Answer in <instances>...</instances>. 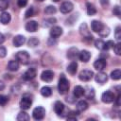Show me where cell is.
<instances>
[{
  "label": "cell",
  "instance_id": "cell-1",
  "mask_svg": "<svg viewBox=\"0 0 121 121\" xmlns=\"http://www.w3.org/2000/svg\"><path fill=\"white\" fill-rule=\"evenodd\" d=\"M69 88H70V83H69L68 79L65 78V76L63 74L60 75V79H59V83H58L59 93L60 95H64L69 91Z\"/></svg>",
  "mask_w": 121,
  "mask_h": 121
},
{
  "label": "cell",
  "instance_id": "cell-2",
  "mask_svg": "<svg viewBox=\"0 0 121 121\" xmlns=\"http://www.w3.org/2000/svg\"><path fill=\"white\" fill-rule=\"evenodd\" d=\"M31 104H32V98H31V95H29L28 94H26L23 95L21 101H20V107L26 111V110H28L30 107H31Z\"/></svg>",
  "mask_w": 121,
  "mask_h": 121
},
{
  "label": "cell",
  "instance_id": "cell-3",
  "mask_svg": "<svg viewBox=\"0 0 121 121\" xmlns=\"http://www.w3.org/2000/svg\"><path fill=\"white\" fill-rule=\"evenodd\" d=\"M16 60L20 63L26 65L29 62V54L26 51H19L16 54Z\"/></svg>",
  "mask_w": 121,
  "mask_h": 121
},
{
  "label": "cell",
  "instance_id": "cell-4",
  "mask_svg": "<svg viewBox=\"0 0 121 121\" xmlns=\"http://www.w3.org/2000/svg\"><path fill=\"white\" fill-rule=\"evenodd\" d=\"M45 115V109L43 107H36L32 112V116L35 120H42Z\"/></svg>",
  "mask_w": 121,
  "mask_h": 121
},
{
  "label": "cell",
  "instance_id": "cell-5",
  "mask_svg": "<svg viewBox=\"0 0 121 121\" xmlns=\"http://www.w3.org/2000/svg\"><path fill=\"white\" fill-rule=\"evenodd\" d=\"M93 76H94V72H93V71L85 69V70H82V71L79 73L78 78H79L81 81H85V82H86V81L91 80L92 78H93Z\"/></svg>",
  "mask_w": 121,
  "mask_h": 121
},
{
  "label": "cell",
  "instance_id": "cell-6",
  "mask_svg": "<svg viewBox=\"0 0 121 121\" xmlns=\"http://www.w3.org/2000/svg\"><path fill=\"white\" fill-rule=\"evenodd\" d=\"M101 100H102V102H104V103H112V102H113L114 100H115V95H114V94L112 93V92H111V91H106V92H104L103 94H102V95H101Z\"/></svg>",
  "mask_w": 121,
  "mask_h": 121
},
{
  "label": "cell",
  "instance_id": "cell-7",
  "mask_svg": "<svg viewBox=\"0 0 121 121\" xmlns=\"http://www.w3.org/2000/svg\"><path fill=\"white\" fill-rule=\"evenodd\" d=\"M73 9H74V5H73L70 1H65V2H63V3L60 5V12L63 13V14H66V13L71 12V11L73 10Z\"/></svg>",
  "mask_w": 121,
  "mask_h": 121
},
{
  "label": "cell",
  "instance_id": "cell-8",
  "mask_svg": "<svg viewBox=\"0 0 121 121\" xmlns=\"http://www.w3.org/2000/svg\"><path fill=\"white\" fill-rule=\"evenodd\" d=\"M54 78V73L51 70H44L41 74V79L45 82H50Z\"/></svg>",
  "mask_w": 121,
  "mask_h": 121
},
{
  "label": "cell",
  "instance_id": "cell-9",
  "mask_svg": "<svg viewBox=\"0 0 121 121\" xmlns=\"http://www.w3.org/2000/svg\"><path fill=\"white\" fill-rule=\"evenodd\" d=\"M104 26H105L100 21H97V20H94L91 23V28H92V30L94 32H96V33H99L104 28Z\"/></svg>",
  "mask_w": 121,
  "mask_h": 121
},
{
  "label": "cell",
  "instance_id": "cell-10",
  "mask_svg": "<svg viewBox=\"0 0 121 121\" xmlns=\"http://www.w3.org/2000/svg\"><path fill=\"white\" fill-rule=\"evenodd\" d=\"M37 75V72H36V69L34 68H29L27 69L24 74H23V78L25 80H31L33 79Z\"/></svg>",
  "mask_w": 121,
  "mask_h": 121
},
{
  "label": "cell",
  "instance_id": "cell-11",
  "mask_svg": "<svg viewBox=\"0 0 121 121\" xmlns=\"http://www.w3.org/2000/svg\"><path fill=\"white\" fill-rule=\"evenodd\" d=\"M61 34H62V28L60 26H55L51 27V29H50V36H51L52 39H57Z\"/></svg>",
  "mask_w": 121,
  "mask_h": 121
},
{
  "label": "cell",
  "instance_id": "cell-12",
  "mask_svg": "<svg viewBox=\"0 0 121 121\" xmlns=\"http://www.w3.org/2000/svg\"><path fill=\"white\" fill-rule=\"evenodd\" d=\"M106 65H107L106 60H105V59H102V58L97 59V60L94 62V67H95V69H96V70H98V71L103 70V69L106 67Z\"/></svg>",
  "mask_w": 121,
  "mask_h": 121
},
{
  "label": "cell",
  "instance_id": "cell-13",
  "mask_svg": "<svg viewBox=\"0 0 121 121\" xmlns=\"http://www.w3.org/2000/svg\"><path fill=\"white\" fill-rule=\"evenodd\" d=\"M39 25L36 21H29L26 24V30L28 32H35L38 30Z\"/></svg>",
  "mask_w": 121,
  "mask_h": 121
},
{
  "label": "cell",
  "instance_id": "cell-14",
  "mask_svg": "<svg viewBox=\"0 0 121 121\" xmlns=\"http://www.w3.org/2000/svg\"><path fill=\"white\" fill-rule=\"evenodd\" d=\"M95 79V81H96L97 83H99V84H104V83L108 80V76H107V74L104 73V72H99V73L96 74Z\"/></svg>",
  "mask_w": 121,
  "mask_h": 121
},
{
  "label": "cell",
  "instance_id": "cell-15",
  "mask_svg": "<svg viewBox=\"0 0 121 121\" xmlns=\"http://www.w3.org/2000/svg\"><path fill=\"white\" fill-rule=\"evenodd\" d=\"M26 43V38L23 35H17L13 38V44L15 47H20Z\"/></svg>",
  "mask_w": 121,
  "mask_h": 121
},
{
  "label": "cell",
  "instance_id": "cell-16",
  "mask_svg": "<svg viewBox=\"0 0 121 121\" xmlns=\"http://www.w3.org/2000/svg\"><path fill=\"white\" fill-rule=\"evenodd\" d=\"M78 59L82 62H87L91 59V53L87 50H82L78 53Z\"/></svg>",
  "mask_w": 121,
  "mask_h": 121
},
{
  "label": "cell",
  "instance_id": "cell-17",
  "mask_svg": "<svg viewBox=\"0 0 121 121\" xmlns=\"http://www.w3.org/2000/svg\"><path fill=\"white\" fill-rule=\"evenodd\" d=\"M11 20V16L9 12H6V11H3L1 14H0V22L3 24V25H7L10 22Z\"/></svg>",
  "mask_w": 121,
  "mask_h": 121
},
{
  "label": "cell",
  "instance_id": "cell-18",
  "mask_svg": "<svg viewBox=\"0 0 121 121\" xmlns=\"http://www.w3.org/2000/svg\"><path fill=\"white\" fill-rule=\"evenodd\" d=\"M54 111L58 115H60L64 111V105L60 101H56L54 105Z\"/></svg>",
  "mask_w": 121,
  "mask_h": 121
},
{
  "label": "cell",
  "instance_id": "cell-19",
  "mask_svg": "<svg viewBox=\"0 0 121 121\" xmlns=\"http://www.w3.org/2000/svg\"><path fill=\"white\" fill-rule=\"evenodd\" d=\"M78 48L77 47H71L69 50H68V52H67V57L70 59V60H74L77 57H78Z\"/></svg>",
  "mask_w": 121,
  "mask_h": 121
},
{
  "label": "cell",
  "instance_id": "cell-20",
  "mask_svg": "<svg viewBox=\"0 0 121 121\" xmlns=\"http://www.w3.org/2000/svg\"><path fill=\"white\" fill-rule=\"evenodd\" d=\"M77 70H78V63H77V61L73 60V61L67 66V72H68L69 74H71V75H75L76 72H77Z\"/></svg>",
  "mask_w": 121,
  "mask_h": 121
},
{
  "label": "cell",
  "instance_id": "cell-21",
  "mask_svg": "<svg viewBox=\"0 0 121 121\" xmlns=\"http://www.w3.org/2000/svg\"><path fill=\"white\" fill-rule=\"evenodd\" d=\"M86 8H87V14L89 16H93L96 13V9L95 7V5H93L92 3H86Z\"/></svg>",
  "mask_w": 121,
  "mask_h": 121
},
{
  "label": "cell",
  "instance_id": "cell-22",
  "mask_svg": "<svg viewBox=\"0 0 121 121\" xmlns=\"http://www.w3.org/2000/svg\"><path fill=\"white\" fill-rule=\"evenodd\" d=\"M8 69L12 72L17 71L19 69V61L18 60H10L8 64Z\"/></svg>",
  "mask_w": 121,
  "mask_h": 121
},
{
  "label": "cell",
  "instance_id": "cell-23",
  "mask_svg": "<svg viewBox=\"0 0 121 121\" xmlns=\"http://www.w3.org/2000/svg\"><path fill=\"white\" fill-rule=\"evenodd\" d=\"M84 94H85V90L81 86L78 85V86H76L74 88V95H75V97H81Z\"/></svg>",
  "mask_w": 121,
  "mask_h": 121
},
{
  "label": "cell",
  "instance_id": "cell-24",
  "mask_svg": "<svg viewBox=\"0 0 121 121\" xmlns=\"http://www.w3.org/2000/svg\"><path fill=\"white\" fill-rule=\"evenodd\" d=\"M76 108H77V110H78V112H83V111L87 110V108H88V103H87V101H85V100H80V101H78V102L77 103Z\"/></svg>",
  "mask_w": 121,
  "mask_h": 121
},
{
  "label": "cell",
  "instance_id": "cell-25",
  "mask_svg": "<svg viewBox=\"0 0 121 121\" xmlns=\"http://www.w3.org/2000/svg\"><path fill=\"white\" fill-rule=\"evenodd\" d=\"M79 32H80V34L83 36V38H84V37H88V36L91 35L90 32H89V30H88L87 25H86L85 23H83V24L80 25V26H79Z\"/></svg>",
  "mask_w": 121,
  "mask_h": 121
},
{
  "label": "cell",
  "instance_id": "cell-26",
  "mask_svg": "<svg viewBox=\"0 0 121 121\" xmlns=\"http://www.w3.org/2000/svg\"><path fill=\"white\" fill-rule=\"evenodd\" d=\"M41 95L44 97H49L51 95H52V90L50 87L48 86H43L42 89H41Z\"/></svg>",
  "mask_w": 121,
  "mask_h": 121
},
{
  "label": "cell",
  "instance_id": "cell-27",
  "mask_svg": "<svg viewBox=\"0 0 121 121\" xmlns=\"http://www.w3.org/2000/svg\"><path fill=\"white\" fill-rule=\"evenodd\" d=\"M16 119H17L18 121H28V120L30 119V117H29L28 113H26V112L22 111V112H20L18 113Z\"/></svg>",
  "mask_w": 121,
  "mask_h": 121
},
{
  "label": "cell",
  "instance_id": "cell-28",
  "mask_svg": "<svg viewBox=\"0 0 121 121\" xmlns=\"http://www.w3.org/2000/svg\"><path fill=\"white\" fill-rule=\"evenodd\" d=\"M111 78L114 80H118L121 78V70L120 69H115L113 71H112L111 73Z\"/></svg>",
  "mask_w": 121,
  "mask_h": 121
},
{
  "label": "cell",
  "instance_id": "cell-29",
  "mask_svg": "<svg viewBox=\"0 0 121 121\" xmlns=\"http://www.w3.org/2000/svg\"><path fill=\"white\" fill-rule=\"evenodd\" d=\"M39 43H40V41H39L36 37H31V38L28 40V42H27V45H28L29 47H35V46H37Z\"/></svg>",
  "mask_w": 121,
  "mask_h": 121
},
{
  "label": "cell",
  "instance_id": "cell-30",
  "mask_svg": "<svg viewBox=\"0 0 121 121\" xmlns=\"http://www.w3.org/2000/svg\"><path fill=\"white\" fill-rule=\"evenodd\" d=\"M55 23H56V19H55V18H48V19H45V20L43 21V26H45V27L51 26H53Z\"/></svg>",
  "mask_w": 121,
  "mask_h": 121
},
{
  "label": "cell",
  "instance_id": "cell-31",
  "mask_svg": "<svg viewBox=\"0 0 121 121\" xmlns=\"http://www.w3.org/2000/svg\"><path fill=\"white\" fill-rule=\"evenodd\" d=\"M56 11H57V9H56V8L54 6H48L44 9L45 14H54Z\"/></svg>",
  "mask_w": 121,
  "mask_h": 121
},
{
  "label": "cell",
  "instance_id": "cell-32",
  "mask_svg": "<svg viewBox=\"0 0 121 121\" xmlns=\"http://www.w3.org/2000/svg\"><path fill=\"white\" fill-rule=\"evenodd\" d=\"M9 8V1L8 0H0V10L4 11Z\"/></svg>",
  "mask_w": 121,
  "mask_h": 121
},
{
  "label": "cell",
  "instance_id": "cell-33",
  "mask_svg": "<svg viewBox=\"0 0 121 121\" xmlns=\"http://www.w3.org/2000/svg\"><path fill=\"white\" fill-rule=\"evenodd\" d=\"M104 43H105V42L102 41V40H96V41H95V47H96L97 49H100V50H103V48H104Z\"/></svg>",
  "mask_w": 121,
  "mask_h": 121
},
{
  "label": "cell",
  "instance_id": "cell-34",
  "mask_svg": "<svg viewBox=\"0 0 121 121\" xmlns=\"http://www.w3.org/2000/svg\"><path fill=\"white\" fill-rule=\"evenodd\" d=\"M9 102V96L5 95H0V106H5Z\"/></svg>",
  "mask_w": 121,
  "mask_h": 121
},
{
  "label": "cell",
  "instance_id": "cell-35",
  "mask_svg": "<svg viewBox=\"0 0 121 121\" xmlns=\"http://www.w3.org/2000/svg\"><path fill=\"white\" fill-rule=\"evenodd\" d=\"M112 48H113V51L116 55H121V43L119 42L116 44H114Z\"/></svg>",
  "mask_w": 121,
  "mask_h": 121
},
{
  "label": "cell",
  "instance_id": "cell-36",
  "mask_svg": "<svg viewBox=\"0 0 121 121\" xmlns=\"http://www.w3.org/2000/svg\"><path fill=\"white\" fill-rule=\"evenodd\" d=\"M33 15H34V9H33V7H30V8H28L26 9V11L25 13V17L26 18H29V17H31Z\"/></svg>",
  "mask_w": 121,
  "mask_h": 121
},
{
  "label": "cell",
  "instance_id": "cell-37",
  "mask_svg": "<svg viewBox=\"0 0 121 121\" xmlns=\"http://www.w3.org/2000/svg\"><path fill=\"white\" fill-rule=\"evenodd\" d=\"M109 33H110V28H109L108 26H104V28H103V29H102L98 34H99L101 37H106V36H108V35H109Z\"/></svg>",
  "mask_w": 121,
  "mask_h": 121
},
{
  "label": "cell",
  "instance_id": "cell-38",
  "mask_svg": "<svg viewBox=\"0 0 121 121\" xmlns=\"http://www.w3.org/2000/svg\"><path fill=\"white\" fill-rule=\"evenodd\" d=\"M113 45H114V43H113L112 41H108V42H106V43H104V48H103V50H109L110 48H112Z\"/></svg>",
  "mask_w": 121,
  "mask_h": 121
},
{
  "label": "cell",
  "instance_id": "cell-39",
  "mask_svg": "<svg viewBox=\"0 0 121 121\" xmlns=\"http://www.w3.org/2000/svg\"><path fill=\"white\" fill-rule=\"evenodd\" d=\"M114 36H115V39H116L118 42L121 40V27H120V26H117V27H116Z\"/></svg>",
  "mask_w": 121,
  "mask_h": 121
},
{
  "label": "cell",
  "instance_id": "cell-40",
  "mask_svg": "<svg viewBox=\"0 0 121 121\" xmlns=\"http://www.w3.org/2000/svg\"><path fill=\"white\" fill-rule=\"evenodd\" d=\"M112 12H113V14L116 15L118 18L121 17V11H120V8H119V6H115V7L113 8V9H112Z\"/></svg>",
  "mask_w": 121,
  "mask_h": 121
},
{
  "label": "cell",
  "instance_id": "cell-41",
  "mask_svg": "<svg viewBox=\"0 0 121 121\" xmlns=\"http://www.w3.org/2000/svg\"><path fill=\"white\" fill-rule=\"evenodd\" d=\"M86 96H87L88 99H94V97H95V91H94V89H89V92L86 95Z\"/></svg>",
  "mask_w": 121,
  "mask_h": 121
},
{
  "label": "cell",
  "instance_id": "cell-42",
  "mask_svg": "<svg viewBox=\"0 0 121 121\" xmlns=\"http://www.w3.org/2000/svg\"><path fill=\"white\" fill-rule=\"evenodd\" d=\"M26 4H27V0H17V5H18V7H20V8L26 7Z\"/></svg>",
  "mask_w": 121,
  "mask_h": 121
},
{
  "label": "cell",
  "instance_id": "cell-43",
  "mask_svg": "<svg viewBox=\"0 0 121 121\" xmlns=\"http://www.w3.org/2000/svg\"><path fill=\"white\" fill-rule=\"evenodd\" d=\"M7 55V49L4 46H0V58H5Z\"/></svg>",
  "mask_w": 121,
  "mask_h": 121
},
{
  "label": "cell",
  "instance_id": "cell-44",
  "mask_svg": "<svg viewBox=\"0 0 121 121\" xmlns=\"http://www.w3.org/2000/svg\"><path fill=\"white\" fill-rule=\"evenodd\" d=\"M100 1V4L103 6V7H106L109 5V0H99Z\"/></svg>",
  "mask_w": 121,
  "mask_h": 121
},
{
  "label": "cell",
  "instance_id": "cell-45",
  "mask_svg": "<svg viewBox=\"0 0 121 121\" xmlns=\"http://www.w3.org/2000/svg\"><path fill=\"white\" fill-rule=\"evenodd\" d=\"M4 41H5V37H4V35H3L2 33H0V44L3 43Z\"/></svg>",
  "mask_w": 121,
  "mask_h": 121
},
{
  "label": "cell",
  "instance_id": "cell-46",
  "mask_svg": "<svg viewBox=\"0 0 121 121\" xmlns=\"http://www.w3.org/2000/svg\"><path fill=\"white\" fill-rule=\"evenodd\" d=\"M4 88H5V84H4V82H3V81H1V80H0V91H3V90H4Z\"/></svg>",
  "mask_w": 121,
  "mask_h": 121
},
{
  "label": "cell",
  "instance_id": "cell-47",
  "mask_svg": "<svg viewBox=\"0 0 121 121\" xmlns=\"http://www.w3.org/2000/svg\"><path fill=\"white\" fill-rule=\"evenodd\" d=\"M71 97H72V96L67 97V98H66V101H67V102H69V103H73V102L75 101V99H71Z\"/></svg>",
  "mask_w": 121,
  "mask_h": 121
},
{
  "label": "cell",
  "instance_id": "cell-48",
  "mask_svg": "<svg viewBox=\"0 0 121 121\" xmlns=\"http://www.w3.org/2000/svg\"><path fill=\"white\" fill-rule=\"evenodd\" d=\"M52 1H54V2H59V1H60V0H52Z\"/></svg>",
  "mask_w": 121,
  "mask_h": 121
},
{
  "label": "cell",
  "instance_id": "cell-49",
  "mask_svg": "<svg viewBox=\"0 0 121 121\" xmlns=\"http://www.w3.org/2000/svg\"><path fill=\"white\" fill-rule=\"evenodd\" d=\"M37 1H39V2H43V1H44V0H37Z\"/></svg>",
  "mask_w": 121,
  "mask_h": 121
}]
</instances>
